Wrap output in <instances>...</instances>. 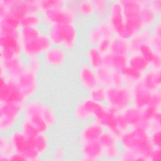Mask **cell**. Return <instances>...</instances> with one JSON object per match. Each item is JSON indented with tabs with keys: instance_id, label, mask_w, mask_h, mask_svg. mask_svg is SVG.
I'll list each match as a JSON object with an SVG mask.
<instances>
[{
	"instance_id": "1",
	"label": "cell",
	"mask_w": 161,
	"mask_h": 161,
	"mask_svg": "<svg viewBox=\"0 0 161 161\" xmlns=\"http://www.w3.org/2000/svg\"><path fill=\"white\" fill-rule=\"evenodd\" d=\"M52 45L64 48L69 53L78 45L80 30L77 23L53 25L46 27V31Z\"/></svg>"
},
{
	"instance_id": "2",
	"label": "cell",
	"mask_w": 161,
	"mask_h": 161,
	"mask_svg": "<svg viewBox=\"0 0 161 161\" xmlns=\"http://www.w3.org/2000/svg\"><path fill=\"white\" fill-rule=\"evenodd\" d=\"M121 148L131 150L137 153L148 156L153 148L150 142L149 131L143 126L130 128L123 132L118 137Z\"/></svg>"
},
{
	"instance_id": "3",
	"label": "cell",
	"mask_w": 161,
	"mask_h": 161,
	"mask_svg": "<svg viewBox=\"0 0 161 161\" xmlns=\"http://www.w3.org/2000/svg\"><path fill=\"white\" fill-rule=\"evenodd\" d=\"M123 7L126 31L125 38L130 40L145 27L140 16L143 0H120Z\"/></svg>"
},
{
	"instance_id": "4",
	"label": "cell",
	"mask_w": 161,
	"mask_h": 161,
	"mask_svg": "<svg viewBox=\"0 0 161 161\" xmlns=\"http://www.w3.org/2000/svg\"><path fill=\"white\" fill-rule=\"evenodd\" d=\"M33 13H41L39 0H0V19L11 15L21 20Z\"/></svg>"
},
{
	"instance_id": "5",
	"label": "cell",
	"mask_w": 161,
	"mask_h": 161,
	"mask_svg": "<svg viewBox=\"0 0 161 161\" xmlns=\"http://www.w3.org/2000/svg\"><path fill=\"white\" fill-rule=\"evenodd\" d=\"M106 105L119 113L132 104L131 91L130 86H111L106 87Z\"/></svg>"
},
{
	"instance_id": "6",
	"label": "cell",
	"mask_w": 161,
	"mask_h": 161,
	"mask_svg": "<svg viewBox=\"0 0 161 161\" xmlns=\"http://www.w3.org/2000/svg\"><path fill=\"white\" fill-rule=\"evenodd\" d=\"M41 16L43 25L45 26V27L53 25L77 23L79 19L75 11L66 5L62 8L42 11Z\"/></svg>"
},
{
	"instance_id": "7",
	"label": "cell",
	"mask_w": 161,
	"mask_h": 161,
	"mask_svg": "<svg viewBox=\"0 0 161 161\" xmlns=\"http://www.w3.org/2000/svg\"><path fill=\"white\" fill-rule=\"evenodd\" d=\"M52 45L45 31L39 36L21 43L22 56L25 58L42 57Z\"/></svg>"
},
{
	"instance_id": "8",
	"label": "cell",
	"mask_w": 161,
	"mask_h": 161,
	"mask_svg": "<svg viewBox=\"0 0 161 161\" xmlns=\"http://www.w3.org/2000/svg\"><path fill=\"white\" fill-rule=\"evenodd\" d=\"M8 137L13 146L14 150L25 155L29 161H36L41 158L40 155L35 150L31 138L26 137L19 128L11 131Z\"/></svg>"
},
{
	"instance_id": "9",
	"label": "cell",
	"mask_w": 161,
	"mask_h": 161,
	"mask_svg": "<svg viewBox=\"0 0 161 161\" xmlns=\"http://www.w3.org/2000/svg\"><path fill=\"white\" fill-rule=\"evenodd\" d=\"M26 101L14 80L0 75V103L25 104Z\"/></svg>"
},
{
	"instance_id": "10",
	"label": "cell",
	"mask_w": 161,
	"mask_h": 161,
	"mask_svg": "<svg viewBox=\"0 0 161 161\" xmlns=\"http://www.w3.org/2000/svg\"><path fill=\"white\" fill-rule=\"evenodd\" d=\"M107 21L111 25L114 35L125 38V19L120 0L109 1Z\"/></svg>"
},
{
	"instance_id": "11",
	"label": "cell",
	"mask_w": 161,
	"mask_h": 161,
	"mask_svg": "<svg viewBox=\"0 0 161 161\" xmlns=\"http://www.w3.org/2000/svg\"><path fill=\"white\" fill-rule=\"evenodd\" d=\"M95 20L87 28L86 38L87 45H96L102 39L111 38L114 36L113 30L107 19Z\"/></svg>"
},
{
	"instance_id": "12",
	"label": "cell",
	"mask_w": 161,
	"mask_h": 161,
	"mask_svg": "<svg viewBox=\"0 0 161 161\" xmlns=\"http://www.w3.org/2000/svg\"><path fill=\"white\" fill-rule=\"evenodd\" d=\"M14 82L26 100L35 98L39 92L40 87L39 75L28 70L24 72Z\"/></svg>"
},
{
	"instance_id": "13",
	"label": "cell",
	"mask_w": 161,
	"mask_h": 161,
	"mask_svg": "<svg viewBox=\"0 0 161 161\" xmlns=\"http://www.w3.org/2000/svg\"><path fill=\"white\" fill-rule=\"evenodd\" d=\"M21 42L19 36H0V61L10 60L22 55Z\"/></svg>"
},
{
	"instance_id": "14",
	"label": "cell",
	"mask_w": 161,
	"mask_h": 161,
	"mask_svg": "<svg viewBox=\"0 0 161 161\" xmlns=\"http://www.w3.org/2000/svg\"><path fill=\"white\" fill-rule=\"evenodd\" d=\"M69 52L64 48L52 45L41 57L44 66L57 69L63 67L67 62Z\"/></svg>"
},
{
	"instance_id": "15",
	"label": "cell",
	"mask_w": 161,
	"mask_h": 161,
	"mask_svg": "<svg viewBox=\"0 0 161 161\" xmlns=\"http://www.w3.org/2000/svg\"><path fill=\"white\" fill-rule=\"evenodd\" d=\"M26 70V60L22 55L0 61V75H4L10 80H16Z\"/></svg>"
},
{
	"instance_id": "16",
	"label": "cell",
	"mask_w": 161,
	"mask_h": 161,
	"mask_svg": "<svg viewBox=\"0 0 161 161\" xmlns=\"http://www.w3.org/2000/svg\"><path fill=\"white\" fill-rule=\"evenodd\" d=\"M77 78L81 87L87 92L99 85L96 70L86 62H83L79 65L77 70Z\"/></svg>"
},
{
	"instance_id": "17",
	"label": "cell",
	"mask_w": 161,
	"mask_h": 161,
	"mask_svg": "<svg viewBox=\"0 0 161 161\" xmlns=\"http://www.w3.org/2000/svg\"><path fill=\"white\" fill-rule=\"evenodd\" d=\"M80 160L97 161L103 159L104 147L99 140L80 142L79 148Z\"/></svg>"
},
{
	"instance_id": "18",
	"label": "cell",
	"mask_w": 161,
	"mask_h": 161,
	"mask_svg": "<svg viewBox=\"0 0 161 161\" xmlns=\"http://www.w3.org/2000/svg\"><path fill=\"white\" fill-rule=\"evenodd\" d=\"M97 104L87 97L82 99L76 103L73 109V116L75 120L84 124L93 119L94 113Z\"/></svg>"
},
{
	"instance_id": "19",
	"label": "cell",
	"mask_w": 161,
	"mask_h": 161,
	"mask_svg": "<svg viewBox=\"0 0 161 161\" xmlns=\"http://www.w3.org/2000/svg\"><path fill=\"white\" fill-rule=\"evenodd\" d=\"M104 130L99 123L92 119L84 123L79 130L78 138L80 142L98 140Z\"/></svg>"
},
{
	"instance_id": "20",
	"label": "cell",
	"mask_w": 161,
	"mask_h": 161,
	"mask_svg": "<svg viewBox=\"0 0 161 161\" xmlns=\"http://www.w3.org/2000/svg\"><path fill=\"white\" fill-rule=\"evenodd\" d=\"M130 88L133 106L140 109L149 106L152 92L145 88L140 82L133 84Z\"/></svg>"
},
{
	"instance_id": "21",
	"label": "cell",
	"mask_w": 161,
	"mask_h": 161,
	"mask_svg": "<svg viewBox=\"0 0 161 161\" xmlns=\"http://www.w3.org/2000/svg\"><path fill=\"white\" fill-rule=\"evenodd\" d=\"M140 82L151 92L161 90V70L149 69L143 73Z\"/></svg>"
},
{
	"instance_id": "22",
	"label": "cell",
	"mask_w": 161,
	"mask_h": 161,
	"mask_svg": "<svg viewBox=\"0 0 161 161\" xmlns=\"http://www.w3.org/2000/svg\"><path fill=\"white\" fill-rule=\"evenodd\" d=\"M103 66L113 71L122 72L128 67V57L107 53L103 55Z\"/></svg>"
},
{
	"instance_id": "23",
	"label": "cell",
	"mask_w": 161,
	"mask_h": 161,
	"mask_svg": "<svg viewBox=\"0 0 161 161\" xmlns=\"http://www.w3.org/2000/svg\"><path fill=\"white\" fill-rule=\"evenodd\" d=\"M121 113L130 128L143 126L147 129V125L143 119L142 109L138 108L131 104L121 111Z\"/></svg>"
},
{
	"instance_id": "24",
	"label": "cell",
	"mask_w": 161,
	"mask_h": 161,
	"mask_svg": "<svg viewBox=\"0 0 161 161\" xmlns=\"http://www.w3.org/2000/svg\"><path fill=\"white\" fill-rule=\"evenodd\" d=\"M152 31L150 28H144L140 32L129 40L130 53H138L142 46L150 43Z\"/></svg>"
},
{
	"instance_id": "25",
	"label": "cell",
	"mask_w": 161,
	"mask_h": 161,
	"mask_svg": "<svg viewBox=\"0 0 161 161\" xmlns=\"http://www.w3.org/2000/svg\"><path fill=\"white\" fill-rule=\"evenodd\" d=\"M46 104L45 101L35 98L27 100L24 104L23 117L29 118L35 116H42Z\"/></svg>"
},
{
	"instance_id": "26",
	"label": "cell",
	"mask_w": 161,
	"mask_h": 161,
	"mask_svg": "<svg viewBox=\"0 0 161 161\" xmlns=\"http://www.w3.org/2000/svg\"><path fill=\"white\" fill-rule=\"evenodd\" d=\"M85 59L89 65L97 70L103 66V54L97 48L96 45H87L85 50Z\"/></svg>"
},
{
	"instance_id": "27",
	"label": "cell",
	"mask_w": 161,
	"mask_h": 161,
	"mask_svg": "<svg viewBox=\"0 0 161 161\" xmlns=\"http://www.w3.org/2000/svg\"><path fill=\"white\" fill-rule=\"evenodd\" d=\"M109 52L113 55L128 57L130 54L129 40L114 35L111 39Z\"/></svg>"
},
{
	"instance_id": "28",
	"label": "cell",
	"mask_w": 161,
	"mask_h": 161,
	"mask_svg": "<svg viewBox=\"0 0 161 161\" xmlns=\"http://www.w3.org/2000/svg\"><path fill=\"white\" fill-rule=\"evenodd\" d=\"M76 13L78 19H95V10L92 0H77Z\"/></svg>"
},
{
	"instance_id": "29",
	"label": "cell",
	"mask_w": 161,
	"mask_h": 161,
	"mask_svg": "<svg viewBox=\"0 0 161 161\" xmlns=\"http://www.w3.org/2000/svg\"><path fill=\"white\" fill-rule=\"evenodd\" d=\"M140 16L145 28H151L160 19V16L147 5L146 0H143Z\"/></svg>"
},
{
	"instance_id": "30",
	"label": "cell",
	"mask_w": 161,
	"mask_h": 161,
	"mask_svg": "<svg viewBox=\"0 0 161 161\" xmlns=\"http://www.w3.org/2000/svg\"><path fill=\"white\" fill-rule=\"evenodd\" d=\"M31 140L35 150L41 157L49 151L50 141L48 133H39Z\"/></svg>"
},
{
	"instance_id": "31",
	"label": "cell",
	"mask_w": 161,
	"mask_h": 161,
	"mask_svg": "<svg viewBox=\"0 0 161 161\" xmlns=\"http://www.w3.org/2000/svg\"><path fill=\"white\" fill-rule=\"evenodd\" d=\"M24 104L0 103V116H8L19 118L23 116Z\"/></svg>"
},
{
	"instance_id": "32",
	"label": "cell",
	"mask_w": 161,
	"mask_h": 161,
	"mask_svg": "<svg viewBox=\"0 0 161 161\" xmlns=\"http://www.w3.org/2000/svg\"><path fill=\"white\" fill-rule=\"evenodd\" d=\"M128 66L142 73L150 69L148 62L139 53H130L128 57Z\"/></svg>"
},
{
	"instance_id": "33",
	"label": "cell",
	"mask_w": 161,
	"mask_h": 161,
	"mask_svg": "<svg viewBox=\"0 0 161 161\" xmlns=\"http://www.w3.org/2000/svg\"><path fill=\"white\" fill-rule=\"evenodd\" d=\"M152 37L150 45L157 53L161 54V19L151 28Z\"/></svg>"
},
{
	"instance_id": "34",
	"label": "cell",
	"mask_w": 161,
	"mask_h": 161,
	"mask_svg": "<svg viewBox=\"0 0 161 161\" xmlns=\"http://www.w3.org/2000/svg\"><path fill=\"white\" fill-rule=\"evenodd\" d=\"M95 10V19H107L109 1L107 0H92Z\"/></svg>"
},
{
	"instance_id": "35",
	"label": "cell",
	"mask_w": 161,
	"mask_h": 161,
	"mask_svg": "<svg viewBox=\"0 0 161 161\" xmlns=\"http://www.w3.org/2000/svg\"><path fill=\"white\" fill-rule=\"evenodd\" d=\"M43 25L41 13H33L25 16L20 20L21 27L41 28Z\"/></svg>"
},
{
	"instance_id": "36",
	"label": "cell",
	"mask_w": 161,
	"mask_h": 161,
	"mask_svg": "<svg viewBox=\"0 0 161 161\" xmlns=\"http://www.w3.org/2000/svg\"><path fill=\"white\" fill-rule=\"evenodd\" d=\"M96 74L100 86L106 88L112 85V70L102 66L96 70Z\"/></svg>"
},
{
	"instance_id": "37",
	"label": "cell",
	"mask_w": 161,
	"mask_h": 161,
	"mask_svg": "<svg viewBox=\"0 0 161 161\" xmlns=\"http://www.w3.org/2000/svg\"><path fill=\"white\" fill-rule=\"evenodd\" d=\"M87 97L96 104H105L106 100V88L99 85L87 92Z\"/></svg>"
},
{
	"instance_id": "38",
	"label": "cell",
	"mask_w": 161,
	"mask_h": 161,
	"mask_svg": "<svg viewBox=\"0 0 161 161\" xmlns=\"http://www.w3.org/2000/svg\"><path fill=\"white\" fill-rule=\"evenodd\" d=\"M122 74L125 77L126 85L131 86L133 84L140 82L143 73L128 66L123 72Z\"/></svg>"
},
{
	"instance_id": "39",
	"label": "cell",
	"mask_w": 161,
	"mask_h": 161,
	"mask_svg": "<svg viewBox=\"0 0 161 161\" xmlns=\"http://www.w3.org/2000/svg\"><path fill=\"white\" fill-rule=\"evenodd\" d=\"M18 128L26 137L30 138H33L40 133L31 121L25 117H23L19 121Z\"/></svg>"
},
{
	"instance_id": "40",
	"label": "cell",
	"mask_w": 161,
	"mask_h": 161,
	"mask_svg": "<svg viewBox=\"0 0 161 161\" xmlns=\"http://www.w3.org/2000/svg\"><path fill=\"white\" fill-rule=\"evenodd\" d=\"M43 32L41 28L37 27H21L19 31L21 42H25L34 38Z\"/></svg>"
},
{
	"instance_id": "41",
	"label": "cell",
	"mask_w": 161,
	"mask_h": 161,
	"mask_svg": "<svg viewBox=\"0 0 161 161\" xmlns=\"http://www.w3.org/2000/svg\"><path fill=\"white\" fill-rule=\"evenodd\" d=\"M42 117L51 128L54 127L58 122V116L55 111L47 103L43 109Z\"/></svg>"
},
{
	"instance_id": "42",
	"label": "cell",
	"mask_w": 161,
	"mask_h": 161,
	"mask_svg": "<svg viewBox=\"0 0 161 161\" xmlns=\"http://www.w3.org/2000/svg\"><path fill=\"white\" fill-rule=\"evenodd\" d=\"M118 160L121 161H148L147 158L136 152L122 148Z\"/></svg>"
},
{
	"instance_id": "43",
	"label": "cell",
	"mask_w": 161,
	"mask_h": 161,
	"mask_svg": "<svg viewBox=\"0 0 161 161\" xmlns=\"http://www.w3.org/2000/svg\"><path fill=\"white\" fill-rule=\"evenodd\" d=\"M66 1L65 0H39V6L42 11L62 8L65 6Z\"/></svg>"
},
{
	"instance_id": "44",
	"label": "cell",
	"mask_w": 161,
	"mask_h": 161,
	"mask_svg": "<svg viewBox=\"0 0 161 161\" xmlns=\"http://www.w3.org/2000/svg\"><path fill=\"white\" fill-rule=\"evenodd\" d=\"M98 140L104 148L119 143L118 136L106 130H104Z\"/></svg>"
},
{
	"instance_id": "45",
	"label": "cell",
	"mask_w": 161,
	"mask_h": 161,
	"mask_svg": "<svg viewBox=\"0 0 161 161\" xmlns=\"http://www.w3.org/2000/svg\"><path fill=\"white\" fill-rule=\"evenodd\" d=\"M26 64L27 70L39 75L43 69L44 64L40 57H33L26 59Z\"/></svg>"
},
{
	"instance_id": "46",
	"label": "cell",
	"mask_w": 161,
	"mask_h": 161,
	"mask_svg": "<svg viewBox=\"0 0 161 161\" xmlns=\"http://www.w3.org/2000/svg\"><path fill=\"white\" fill-rule=\"evenodd\" d=\"M121 149L119 143L104 148L103 159L107 160H118Z\"/></svg>"
},
{
	"instance_id": "47",
	"label": "cell",
	"mask_w": 161,
	"mask_h": 161,
	"mask_svg": "<svg viewBox=\"0 0 161 161\" xmlns=\"http://www.w3.org/2000/svg\"><path fill=\"white\" fill-rule=\"evenodd\" d=\"M14 151L13 146L8 136L1 133L0 136V154L10 156Z\"/></svg>"
},
{
	"instance_id": "48",
	"label": "cell",
	"mask_w": 161,
	"mask_h": 161,
	"mask_svg": "<svg viewBox=\"0 0 161 161\" xmlns=\"http://www.w3.org/2000/svg\"><path fill=\"white\" fill-rule=\"evenodd\" d=\"M28 119L31 121L40 133H48L51 129V128L40 116H35Z\"/></svg>"
},
{
	"instance_id": "49",
	"label": "cell",
	"mask_w": 161,
	"mask_h": 161,
	"mask_svg": "<svg viewBox=\"0 0 161 161\" xmlns=\"http://www.w3.org/2000/svg\"><path fill=\"white\" fill-rule=\"evenodd\" d=\"M138 53L148 62L149 65L154 60L156 55L157 54H160L156 53L149 44H146L142 46Z\"/></svg>"
},
{
	"instance_id": "50",
	"label": "cell",
	"mask_w": 161,
	"mask_h": 161,
	"mask_svg": "<svg viewBox=\"0 0 161 161\" xmlns=\"http://www.w3.org/2000/svg\"><path fill=\"white\" fill-rule=\"evenodd\" d=\"M116 124L117 128L120 133V135L123 132L130 128L128 123H127L121 112H119L116 114Z\"/></svg>"
},
{
	"instance_id": "51",
	"label": "cell",
	"mask_w": 161,
	"mask_h": 161,
	"mask_svg": "<svg viewBox=\"0 0 161 161\" xmlns=\"http://www.w3.org/2000/svg\"><path fill=\"white\" fill-rule=\"evenodd\" d=\"M149 139L153 148H161V130L150 131Z\"/></svg>"
},
{
	"instance_id": "52",
	"label": "cell",
	"mask_w": 161,
	"mask_h": 161,
	"mask_svg": "<svg viewBox=\"0 0 161 161\" xmlns=\"http://www.w3.org/2000/svg\"><path fill=\"white\" fill-rule=\"evenodd\" d=\"M111 38H103L96 45L97 48L102 54L104 55L109 52L111 47Z\"/></svg>"
},
{
	"instance_id": "53",
	"label": "cell",
	"mask_w": 161,
	"mask_h": 161,
	"mask_svg": "<svg viewBox=\"0 0 161 161\" xmlns=\"http://www.w3.org/2000/svg\"><path fill=\"white\" fill-rule=\"evenodd\" d=\"M126 85L125 77L122 72L113 71L112 74V85L114 86H121Z\"/></svg>"
},
{
	"instance_id": "54",
	"label": "cell",
	"mask_w": 161,
	"mask_h": 161,
	"mask_svg": "<svg viewBox=\"0 0 161 161\" xmlns=\"http://www.w3.org/2000/svg\"><path fill=\"white\" fill-rule=\"evenodd\" d=\"M149 106L161 108V90L152 92Z\"/></svg>"
},
{
	"instance_id": "55",
	"label": "cell",
	"mask_w": 161,
	"mask_h": 161,
	"mask_svg": "<svg viewBox=\"0 0 161 161\" xmlns=\"http://www.w3.org/2000/svg\"><path fill=\"white\" fill-rule=\"evenodd\" d=\"M51 156L55 160H62L66 157V151L64 148L58 147L52 152Z\"/></svg>"
},
{
	"instance_id": "56",
	"label": "cell",
	"mask_w": 161,
	"mask_h": 161,
	"mask_svg": "<svg viewBox=\"0 0 161 161\" xmlns=\"http://www.w3.org/2000/svg\"><path fill=\"white\" fill-rule=\"evenodd\" d=\"M147 5L158 15H161V0H146Z\"/></svg>"
},
{
	"instance_id": "57",
	"label": "cell",
	"mask_w": 161,
	"mask_h": 161,
	"mask_svg": "<svg viewBox=\"0 0 161 161\" xmlns=\"http://www.w3.org/2000/svg\"><path fill=\"white\" fill-rule=\"evenodd\" d=\"M148 161H161V148H153L148 156Z\"/></svg>"
},
{
	"instance_id": "58",
	"label": "cell",
	"mask_w": 161,
	"mask_h": 161,
	"mask_svg": "<svg viewBox=\"0 0 161 161\" xmlns=\"http://www.w3.org/2000/svg\"><path fill=\"white\" fill-rule=\"evenodd\" d=\"M10 160L11 161H29L28 157L19 152L14 151L10 155Z\"/></svg>"
},
{
	"instance_id": "59",
	"label": "cell",
	"mask_w": 161,
	"mask_h": 161,
	"mask_svg": "<svg viewBox=\"0 0 161 161\" xmlns=\"http://www.w3.org/2000/svg\"><path fill=\"white\" fill-rule=\"evenodd\" d=\"M0 161H11L10 156L0 154Z\"/></svg>"
}]
</instances>
